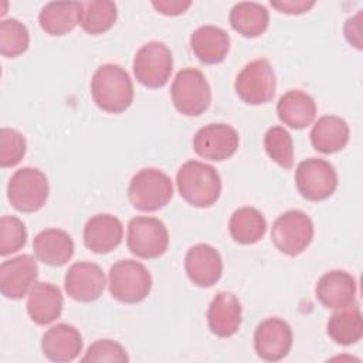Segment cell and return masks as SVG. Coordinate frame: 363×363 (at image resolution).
I'll return each instance as SVG.
<instances>
[{"label": "cell", "mask_w": 363, "mask_h": 363, "mask_svg": "<svg viewBox=\"0 0 363 363\" xmlns=\"http://www.w3.org/2000/svg\"><path fill=\"white\" fill-rule=\"evenodd\" d=\"M91 95L99 109L108 113H122L132 105L133 84L122 67L104 64L92 75Z\"/></svg>", "instance_id": "6da1fadb"}, {"label": "cell", "mask_w": 363, "mask_h": 363, "mask_svg": "<svg viewBox=\"0 0 363 363\" xmlns=\"http://www.w3.org/2000/svg\"><path fill=\"white\" fill-rule=\"evenodd\" d=\"M180 196L193 207L206 208L218 200L221 194V179L218 172L203 162L187 160L176 174Z\"/></svg>", "instance_id": "7a4b0ae2"}, {"label": "cell", "mask_w": 363, "mask_h": 363, "mask_svg": "<svg viewBox=\"0 0 363 363\" xmlns=\"http://www.w3.org/2000/svg\"><path fill=\"white\" fill-rule=\"evenodd\" d=\"M128 197L130 204L139 211H157L172 200L173 184L164 172L145 167L130 179Z\"/></svg>", "instance_id": "3957f363"}, {"label": "cell", "mask_w": 363, "mask_h": 363, "mask_svg": "<svg viewBox=\"0 0 363 363\" xmlns=\"http://www.w3.org/2000/svg\"><path fill=\"white\" fill-rule=\"evenodd\" d=\"M108 285L113 299L122 303H138L150 294L152 277L142 262L121 259L109 268Z\"/></svg>", "instance_id": "277c9868"}, {"label": "cell", "mask_w": 363, "mask_h": 363, "mask_svg": "<svg viewBox=\"0 0 363 363\" xmlns=\"http://www.w3.org/2000/svg\"><path fill=\"white\" fill-rule=\"evenodd\" d=\"M172 102L174 108L186 116H199L204 113L211 104V89L197 68L180 69L170 88Z\"/></svg>", "instance_id": "5b68a950"}, {"label": "cell", "mask_w": 363, "mask_h": 363, "mask_svg": "<svg viewBox=\"0 0 363 363\" xmlns=\"http://www.w3.org/2000/svg\"><path fill=\"white\" fill-rule=\"evenodd\" d=\"M315 228L311 217L301 210L282 213L272 224L271 240L277 250L289 257L303 252L313 240Z\"/></svg>", "instance_id": "8992f818"}, {"label": "cell", "mask_w": 363, "mask_h": 363, "mask_svg": "<svg viewBox=\"0 0 363 363\" xmlns=\"http://www.w3.org/2000/svg\"><path fill=\"white\" fill-rule=\"evenodd\" d=\"M48 180L35 167H21L13 173L7 184L10 204L21 213L38 211L48 199Z\"/></svg>", "instance_id": "52a82bcc"}, {"label": "cell", "mask_w": 363, "mask_h": 363, "mask_svg": "<svg viewBox=\"0 0 363 363\" xmlns=\"http://www.w3.org/2000/svg\"><path fill=\"white\" fill-rule=\"evenodd\" d=\"M173 71V55L162 41L143 44L133 58V74L146 88H162L167 84Z\"/></svg>", "instance_id": "ba28073f"}, {"label": "cell", "mask_w": 363, "mask_h": 363, "mask_svg": "<svg viewBox=\"0 0 363 363\" xmlns=\"http://www.w3.org/2000/svg\"><path fill=\"white\" fill-rule=\"evenodd\" d=\"M234 88L240 99L248 105H262L275 96L277 78L265 58L248 62L237 75Z\"/></svg>", "instance_id": "9c48e42d"}, {"label": "cell", "mask_w": 363, "mask_h": 363, "mask_svg": "<svg viewBox=\"0 0 363 363\" xmlns=\"http://www.w3.org/2000/svg\"><path fill=\"white\" fill-rule=\"evenodd\" d=\"M126 245L129 251L139 258H159L169 247L167 228L159 218L145 216L135 217L128 224Z\"/></svg>", "instance_id": "30bf717a"}, {"label": "cell", "mask_w": 363, "mask_h": 363, "mask_svg": "<svg viewBox=\"0 0 363 363\" xmlns=\"http://www.w3.org/2000/svg\"><path fill=\"white\" fill-rule=\"evenodd\" d=\"M295 184L303 199L320 201L335 193L337 187V173L328 160L309 157L298 164L295 170Z\"/></svg>", "instance_id": "8fae6325"}, {"label": "cell", "mask_w": 363, "mask_h": 363, "mask_svg": "<svg viewBox=\"0 0 363 363\" xmlns=\"http://www.w3.org/2000/svg\"><path fill=\"white\" fill-rule=\"evenodd\" d=\"M238 132L227 123H210L200 128L193 138L194 152L213 162L230 159L238 149Z\"/></svg>", "instance_id": "7c38bea8"}, {"label": "cell", "mask_w": 363, "mask_h": 363, "mask_svg": "<svg viewBox=\"0 0 363 363\" xmlns=\"http://www.w3.org/2000/svg\"><path fill=\"white\" fill-rule=\"evenodd\" d=\"M105 284L106 279L101 267L89 261L74 262L64 278L67 295L82 303L96 301L102 295Z\"/></svg>", "instance_id": "4fadbf2b"}, {"label": "cell", "mask_w": 363, "mask_h": 363, "mask_svg": "<svg viewBox=\"0 0 363 363\" xmlns=\"http://www.w3.org/2000/svg\"><path fill=\"white\" fill-rule=\"evenodd\" d=\"M292 342L291 326L279 318L262 320L254 332V349L265 362L282 360L291 352Z\"/></svg>", "instance_id": "5bb4252c"}, {"label": "cell", "mask_w": 363, "mask_h": 363, "mask_svg": "<svg viewBox=\"0 0 363 363\" xmlns=\"http://www.w3.org/2000/svg\"><path fill=\"white\" fill-rule=\"evenodd\" d=\"M38 278V265L33 255L21 254L0 265V291L7 299H21Z\"/></svg>", "instance_id": "9a60e30c"}, {"label": "cell", "mask_w": 363, "mask_h": 363, "mask_svg": "<svg viewBox=\"0 0 363 363\" xmlns=\"http://www.w3.org/2000/svg\"><path fill=\"white\" fill-rule=\"evenodd\" d=\"M184 269L194 285L208 288L217 284L221 278L223 259L214 247L208 244H196L186 252Z\"/></svg>", "instance_id": "2e32d148"}, {"label": "cell", "mask_w": 363, "mask_h": 363, "mask_svg": "<svg viewBox=\"0 0 363 363\" xmlns=\"http://www.w3.org/2000/svg\"><path fill=\"white\" fill-rule=\"evenodd\" d=\"M82 336L79 330L68 323L51 326L41 339V350L44 356L57 363L75 360L82 352Z\"/></svg>", "instance_id": "e0dca14e"}, {"label": "cell", "mask_w": 363, "mask_h": 363, "mask_svg": "<svg viewBox=\"0 0 363 363\" xmlns=\"http://www.w3.org/2000/svg\"><path fill=\"white\" fill-rule=\"evenodd\" d=\"M356 279L346 271L335 269L323 274L315 286L318 301L329 309H340L354 303Z\"/></svg>", "instance_id": "ac0fdd59"}, {"label": "cell", "mask_w": 363, "mask_h": 363, "mask_svg": "<svg viewBox=\"0 0 363 363\" xmlns=\"http://www.w3.org/2000/svg\"><path fill=\"white\" fill-rule=\"evenodd\" d=\"M123 238V225L112 214H95L84 227V244L95 254H108Z\"/></svg>", "instance_id": "d6986e66"}, {"label": "cell", "mask_w": 363, "mask_h": 363, "mask_svg": "<svg viewBox=\"0 0 363 363\" xmlns=\"http://www.w3.org/2000/svg\"><path fill=\"white\" fill-rule=\"evenodd\" d=\"M241 316L242 311L238 298L231 292L221 291L210 302L207 323L216 336L230 337L238 332Z\"/></svg>", "instance_id": "ffe728a7"}, {"label": "cell", "mask_w": 363, "mask_h": 363, "mask_svg": "<svg viewBox=\"0 0 363 363\" xmlns=\"http://www.w3.org/2000/svg\"><path fill=\"white\" fill-rule=\"evenodd\" d=\"M61 289L50 282H35L28 292L27 313L30 319L40 326L50 325L62 312Z\"/></svg>", "instance_id": "44dd1931"}, {"label": "cell", "mask_w": 363, "mask_h": 363, "mask_svg": "<svg viewBox=\"0 0 363 363\" xmlns=\"http://www.w3.org/2000/svg\"><path fill=\"white\" fill-rule=\"evenodd\" d=\"M33 250L38 261L51 267H61L72 258L74 241L61 228H45L34 237Z\"/></svg>", "instance_id": "7402d4cb"}, {"label": "cell", "mask_w": 363, "mask_h": 363, "mask_svg": "<svg viewBox=\"0 0 363 363\" xmlns=\"http://www.w3.org/2000/svg\"><path fill=\"white\" fill-rule=\"evenodd\" d=\"M190 47L203 64H220L230 51V35L217 26H201L190 35Z\"/></svg>", "instance_id": "603a6c76"}, {"label": "cell", "mask_w": 363, "mask_h": 363, "mask_svg": "<svg viewBox=\"0 0 363 363\" xmlns=\"http://www.w3.org/2000/svg\"><path fill=\"white\" fill-rule=\"evenodd\" d=\"M349 135V125L345 119L336 115H326L315 122L309 138L315 150L323 155H332L346 147Z\"/></svg>", "instance_id": "cb8c5ba5"}, {"label": "cell", "mask_w": 363, "mask_h": 363, "mask_svg": "<svg viewBox=\"0 0 363 363\" xmlns=\"http://www.w3.org/2000/svg\"><path fill=\"white\" fill-rule=\"evenodd\" d=\"M277 113L281 122L292 129H303L311 125L316 116V104L313 98L299 89L286 91L277 104Z\"/></svg>", "instance_id": "d4e9b609"}, {"label": "cell", "mask_w": 363, "mask_h": 363, "mask_svg": "<svg viewBox=\"0 0 363 363\" xmlns=\"http://www.w3.org/2000/svg\"><path fill=\"white\" fill-rule=\"evenodd\" d=\"M81 11L82 3L79 1H51L41 9L38 23L47 34L64 35L79 24Z\"/></svg>", "instance_id": "484cf974"}, {"label": "cell", "mask_w": 363, "mask_h": 363, "mask_svg": "<svg viewBox=\"0 0 363 363\" xmlns=\"http://www.w3.org/2000/svg\"><path fill=\"white\" fill-rule=\"evenodd\" d=\"M326 330L329 337L337 345L349 346L359 342L363 336V320L357 303L336 309L328 320Z\"/></svg>", "instance_id": "4316f807"}, {"label": "cell", "mask_w": 363, "mask_h": 363, "mask_svg": "<svg viewBox=\"0 0 363 363\" xmlns=\"http://www.w3.org/2000/svg\"><path fill=\"white\" fill-rule=\"evenodd\" d=\"M230 24L241 35L254 38L264 34L269 24V13L265 6L255 1H240L230 11Z\"/></svg>", "instance_id": "83f0119b"}, {"label": "cell", "mask_w": 363, "mask_h": 363, "mask_svg": "<svg viewBox=\"0 0 363 363\" xmlns=\"http://www.w3.org/2000/svg\"><path fill=\"white\" fill-rule=\"evenodd\" d=\"M231 238L242 245L258 242L267 233V221L262 213L254 207L235 210L228 223Z\"/></svg>", "instance_id": "f1b7e54d"}, {"label": "cell", "mask_w": 363, "mask_h": 363, "mask_svg": "<svg viewBox=\"0 0 363 363\" xmlns=\"http://www.w3.org/2000/svg\"><path fill=\"white\" fill-rule=\"evenodd\" d=\"M118 9L113 1L92 0L82 3L79 26L86 34L99 35L106 33L116 21Z\"/></svg>", "instance_id": "f546056e"}, {"label": "cell", "mask_w": 363, "mask_h": 363, "mask_svg": "<svg viewBox=\"0 0 363 363\" xmlns=\"http://www.w3.org/2000/svg\"><path fill=\"white\" fill-rule=\"evenodd\" d=\"M30 44L27 27L17 18L0 21V52L3 57L14 58L23 54Z\"/></svg>", "instance_id": "4dcf8cb0"}, {"label": "cell", "mask_w": 363, "mask_h": 363, "mask_svg": "<svg viewBox=\"0 0 363 363\" xmlns=\"http://www.w3.org/2000/svg\"><path fill=\"white\" fill-rule=\"evenodd\" d=\"M264 147L269 159L282 169L294 164V143L289 132L282 126H271L264 136Z\"/></svg>", "instance_id": "1f68e13d"}, {"label": "cell", "mask_w": 363, "mask_h": 363, "mask_svg": "<svg viewBox=\"0 0 363 363\" xmlns=\"http://www.w3.org/2000/svg\"><path fill=\"white\" fill-rule=\"evenodd\" d=\"M27 242V230L24 223L16 216H3L0 218V254L3 257L17 252Z\"/></svg>", "instance_id": "d6a6232c"}, {"label": "cell", "mask_w": 363, "mask_h": 363, "mask_svg": "<svg viewBox=\"0 0 363 363\" xmlns=\"http://www.w3.org/2000/svg\"><path fill=\"white\" fill-rule=\"evenodd\" d=\"M27 150V142L23 133L11 128L0 129V166L13 167L21 162Z\"/></svg>", "instance_id": "836d02e7"}, {"label": "cell", "mask_w": 363, "mask_h": 363, "mask_svg": "<svg viewBox=\"0 0 363 363\" xmlns=\"http://www.w3.org/2000/svg\"><path fill=\"white\" fill-rule=\"evenodd\" d=\"M82 362H129L123 346L111 339H98L89 345Z\"/></svg>", "instance_id": "e575fe53"}, {"label": "cell", "mask_w": 363, "mask_h": 363, "mask_svg": "<svg viewBox=\"0 0 363 363\" xmlns=\"http://www.w3.org/2000/svg\"><path fill=\"white\" fill-rule=\"evenodd\" d=\"M271 6L285 14H302V13L309 11L315 6V1H312V0L311 1H308V0H281V1H271Z\"/></svg>", "instance_id": "d590c367"}, {"label": "cell", "mask_w": 363, "mask_h": 363, "mask_svg": "<svg viewBox=\"0 0 363 363\" xmlns=\"http://www.w3.org/2000/svg\"><path fill=\"white\" fill-rule=\"evenodd\" d=\"M152 6L162 14L164 16H179L183 14L190 6L191 1L186 0H159V1H152Z\"/></svg>", "instance_id": "8d00e7d4"}, {"label": "cell", "mask_w": 363, "mask_h": 363, "mask_svg": "<svg viewBox=\"0 0 363 363\" xmlns=\"http://www.w3.org/2000/svg\"><path fill=\"white\" fill-rule=\"evenodd\" d=\"M360 17L362 13L359 11L354 17H350L345 23V37L357 50H362V28H360Z\"/></svg>", "instance_id": "74e56055"}]
</instances>
